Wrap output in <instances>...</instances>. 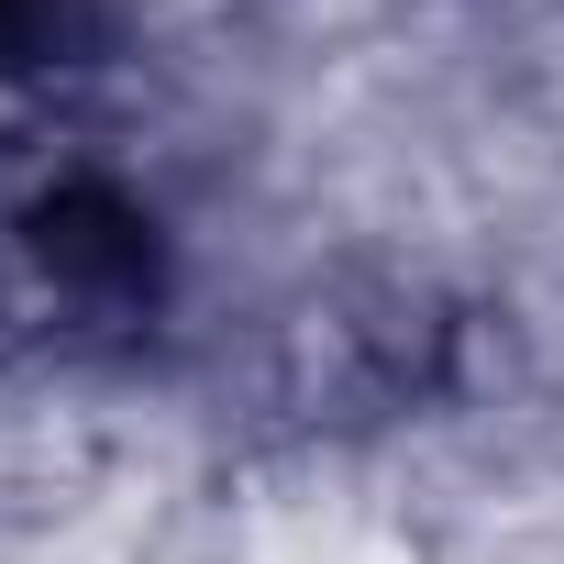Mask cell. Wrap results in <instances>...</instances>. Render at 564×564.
Segmentation results:
<instances>
[{"instance_id": "1", "label": "cell", "mask_w": 564, "mask_h": 564, "mask_svg": "<svg viewBox=\"0 0 564 564\" xmlns=\"http://www.w3.org/2000/svg\"><path fill=\"white\" fill-rule=\"evenodd\" d=\"M166 322V232L111 177H56L0 210V333L111 355Z\"/></svg>"}, {"instance_id": "2", "label": "cell", "mask_w": 564, "mask_h": 564, "mask_svg": "<svg viewBox=\"0 0 564 564\" xmlns=\"http://www.w3.org/2000/svg\"><path fill=\"white\" fill-rule=\"evenodd\" d=\"M454 366V322L410 289H322L276 322L265 344V399L300 421H366L432 399Z\"/></svg>"}]
</instances>
